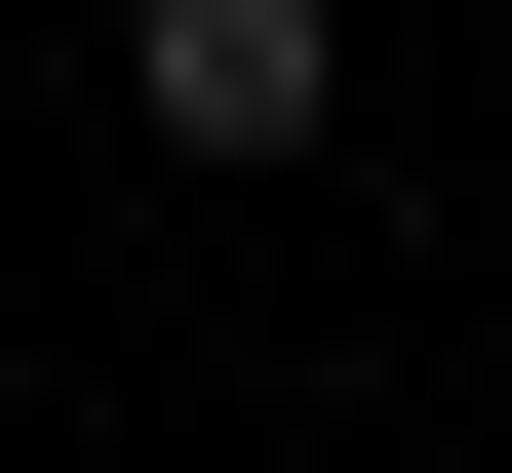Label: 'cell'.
<instances>
[{"label":"cell","instance_id":"cell-1","mask_svg":"<svg viewBox=\"0 0 512 473\" xmlns=\"http://www.w3.org/2000/svg\"><path fill=\"white\" fill-rule=\"evenodd\" d=\"M119 119L158 158H316L355 119V0H119Z\"/></svg>","mask_w":512,"mask_h":473}]
</instances>
